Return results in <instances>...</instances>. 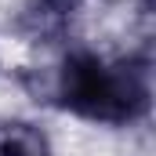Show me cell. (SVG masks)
<instances>
[{"label":"cell","instance_id":"cell-1","mask_svg":"<svg viewBox=\"0 0 156 156\" xmlns=\"http://www.w3.org/2000/svg\"><path fill=\"white\" fill-rule=\"evenodd\" d=\"M51 94L62 109L83 120L123 127L149 113V66L134 58L69 51L55 69Z\"/></svg>","mask_w":156,"mask_h":156},{"label":"cell","instance_id":"cell-2","mask_svg":"<svg viewBox=\"0 0 156 156\" xmlns=\"http://www.w3.org/2000/svg\"><path fill=\"white\" fill-rule=\"evenodd\" d=\"M0 156H55V149L37 123L11 120L0 123Z\"/></svg>","mask_w":156,"mask_h":156}]
</instances>
